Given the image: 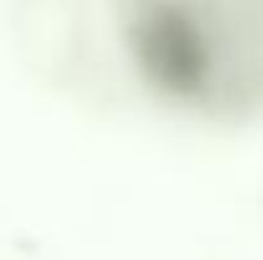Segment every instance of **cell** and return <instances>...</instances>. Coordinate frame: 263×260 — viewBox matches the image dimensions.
Returning a JSON list of instances; mask_svg holds the SVG:
<instances>
[{
  "mask_svg": "<svg viewBox=\"0 0 263 260\" xmlns=\"http://www.w3.org/2000/svg\"><path fill=\"white\" fill-rule=\"evenodd\" d=\"M115 23L156 99L207 120L263 115V0H133Z\"/></svg>",
  "mask_w": 263,
  "mask_h": 260,
  "instance_id": "cell-1",
  "label": "cell"
}]
</instances>
